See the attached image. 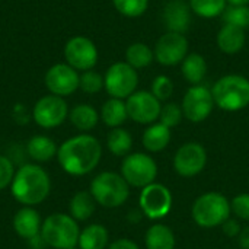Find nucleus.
<instances>
[{"label": "nucleus", "mask_w": 249, "mask_h": 249, "mask_svg": "<svg viewBox=\"0 0 249 249\" xmlns=\"http://www.w3.org/2000/svg\"><path fill=\"white\" fill-rule=\"evenodd\" d=\"M102 146L90 134H79L67 139L58 146L57 160L61 169L71 177L90 174L101 162Z\"/></svg>", "instance_id": "1"}, {"label": "nucleus", "mask_w": 249, "mask_h": 249, "mask_svg": "<svg viewBox=\"0 0 249 249\" xmlns=\"http://www.w3.org/2000/svg\"><path fill=\"white\" fill-rule=\"evenodd\" d=\"M51 191L48 172L36 163H25L16 172L10 185L13 198L26 207H35L45 201Z\"/></svg>", "instance_id": "2"}, {"label": "nucleus", "mask_w": 249, "mask_h": 249, "mask_svg": "<svg viewBox=\"0 0 249 249\" xmlns=\"http://www.w3.org/2000/svg\"><path fill=\"white\" fill-rule=\"evenodd\" d=\"M41 238L45 247L53 249H70L77 247L80 228L77 220L66 213H53L41 226Z\"/></svg>", "instance_id": "3"}, {"label": "nucleus", "mask_w": 249, "mask_h": 249, "mask_svg": "<svg viewBox=\"0 0 249 249\" xmlns=\"http://www.w3.org/2000/svg\"><path fill=\"white\" fill-rule=\"evenodd\" d=\"M214 104L229 112L241 111L249 105V80L239 74L220 77L213 86Z\"/></svg>", "instance_id": "4"}, {"label": "nucleus", "mask_w": 249, "mask_h": 249, "mask_svg": "<svg viewBox=\"0 0 249 249\" xmlns=\"http://www.w3.org/2000/svg\"><path fill=\"white\" fill-rule=\"evenodd\" d=\"M89 193L95 198L96 204L107 209H115L127 201L130 196V185L120 174L101 172L92 179Z\"/></svg>", "instance_id": "5"}, {"label": "nucleus", "mask_w": 249, "mask_h": 249, "mask_svg": "<svg viewBox=\"0 0 249 249\" xmlns=\"http://www.w3.org/2000/svg\"><path fill=\"white\" fill-rule=\"evenodd\" d=\"M231 203L220 193H206L200 196L191 209L194 222L204 229L222 226L231 216Z\"/></svg>", "instance_id": "6"}, {"label": "nucleus", "mask_w": 249, "mask_h": 249, "mask_svg": "<svg viewBox=\"0 0 249 249\" xmlns=\"http://www.w3.org/2000/svg\"><path fill=\"white\" fill-rule=\"evenodd\" d=\"M121 175L128 185L144 188L155 182L158 177V165L149 155L131 153L127 155L121 163Z\"/></svg>", "instance_id": "7"}, {"label": "nucleus", "mask_w": 249, "mask_h": 249, "mask_svg": "<svg viewBox=\"0 0 249 249\" xmlns=\"http://www.w3.org/2000/svg\"><path fill=\"white\" fill-rule=\"evenodd\" d=\"M105 90L111 95V98L124 99L134 93L139 85V76L136 69H133L128 63H115L112 64L104 77Z\"/></svg>", "instance_id": "8"}, {"label": "nucleus", "mask_w": 249, "mask_h": 249, "mask_svg": "<svg viewBox=\"0 0 249 249\" xmlns=\"http://www.w3.org/2000/svg\"><path fill=\"white\" fill-rule=\"evenodd\" d=\"M34 121L45 130L61 125L69 117V107L64 98L55 95H45L36 101L32 111Z\"/></svg>", "instance_id": "9"}, {"label": "nucleus", "mask_w": 249, "mask_h": 249, "mask_svg": "<svg viewBox=\"0 0 249 249\" xmlns=\"http://www.w3.org/2000/svg\"><path fill=\"white\" fill-rule=\"evenodd\" d=\"M139 204L146 217L158 220L169 214L172 209V194L165 185L153 182L142 190Z\"/></svg>", "instance_id": "10"}, {"label": "nucleus", "mask_w": 249, "mask_h": 249, "mask_svg": "<svg viewBox=\"0 0 249 249\" xmlns=\"http://www.w3.org/2000/svg\"><path fill=\"white\" fill-rule=\"evenodd\" d=\"M64 58L74 70L88 71L92 70L98 61V50L92 39L86 36H73L64 45Z\"/></svg>", "instance_id": "11"}, {"label": "nucleus", "mask_w": 249, "mask_h": 249, "mask_svg": "<svg viewBox=\"0 0 249 249\" xmlns=\"http://www.w3.org/2000/svg\"><path fill=\"white\" fill-rule=\"evenodd\" d=\"M44 82L51 95L64 98L79 89L80 76L67 63H57L47 70Z\"/></svg>", "instance_id": "12"}, {"label": "nucleus", "mask_w": 249, "mask_h": 249, "mask_svg": "<svg viewBox=\"0 0 249 249\" xmlns=\"http://www.w3.org/2000/svg\"><path fill=\"white\" fill-rule=\"evenodd\" d=\"M213 107L214 99L212 90L200 85L190 88L182 99V114L193 123L204 121L212 114Z\"/></svg>", "instance_id": "13"}, {"label": "nucleus", "mask_w": 249, "mask_h": 249, "mask_svg": "<svg viewBox=\"0 0 249 249\" xmlns=\"http://www.w3.org/2000/svg\"><path fill=\"white\" fill-rule=\"evenodd\" d=\"M128 118L139 124H152L159 118L162 105L160 101L152 93L146 90L134 92L127 98L125 102Z\"/></svg>", "instance_id": "14"}, {"label": "nucleus", "mask_w": 249, "mask_h": 249, "mask_svg": "<svg viewBox=\"0 0 249 249\" xmlns=\"http://www.w3.org/2000/svg\"><path fill=\"white\" fill-rule=\"evenodd\" d=\"M207 162V152L198 143H185L181 146L174 158L175 172L181 177H196L200 174Z\"/></svg>", "instance_id": "15"}, {"label": "nucleus", "mask_w": 249, "mask_h": 249, "mask_svg": "<svg viewBox=\"0 0 249 249\" xmlns=\"http://www.w3.org/2000/svg\"><path fill=\"white\" fill-rule=\"evenodd\" d=\"M155 57L163 66H175L182 61L188 54V41L184 34L166 32L163 34L155 47Z\"/></svg>", "instance_id": "16"}, {"label": "nucleus", "mask_w": 249, "mask_h": 249, "mask_svg": "<svg viewBox=\"0 0 249 249\" xmlns=\"http://www.w3.org/2000/svg\"><path fill=\"white\" fill-rule=\"evenodd\" d=\"M42 220L39 213L34 207L22 206L13 216V231L22 239L31 241L41 233Z\"/></svg>", "instance_id": "17"}, {"label": "nucleus", "mask_w": 249, "mask_h": 249, "mask_svg": "<svg viewBox=\"0 0 249 249\" xmlns=\"http://www.w3.org/2000/svg\"><path fill=\"white\" fill-rule=\"evenodd\" d=\"M163 22L169 32L184 34L190 26V7L182 0H172L163 9Z\"/></svg>", "instance_id": "18"}, {"label": "nucleus", "mask_w": 249, "mask_h": 249, "mask_svg": "<svg viewBox=\"0 0 249 249\" xmlns=\"http://www.w3.org/2000/svg\"><path fill=\"white\" fill-rule=\"evenodd\" d=\"M57 152H58V147H57L55 142L53 139H50L48 136L38 134V136L31 137L26 143L28 156L38 163L50 162L51 159H54L57 156Z\"/></svg>", "instance_id": "19"}, {"label": "nucleus", "mask_w": 249, "mask_h": 249, "mask_svg": "<svg viewBox=\"0 0 249 249\" xmlns=\"http://www.w3.org/2000/svg\"><path fill=\"white\" fill-rule=\"evenodd\" d=\"M245 31L235 25L225 23V26L217 34V45L226 54H235L241 51L245 45Z\"/></svg>", "instance_id": "20"}, {"label": "nucleus", "mask_w": 249, "mask_h": 249, "mask_svg": "<svg viewBox=\"0 0 249 249\" xmlns=\"http://www.w3.org/2000/svg\"><path fill=\"white\" fill-rule=\"evenodd\" d=\"M95 206L96 201L89 191H79L71 197L69 203L70 216L77 222H86L92 217Z\"/></svg>", "instance_id": "21"}, {"label": "nucleus", "mask_w": 249, "mask_h": 249, "mask_svg": "<svg viewBox=\"0 0 249 249\" xmlns=\"http://www.w3.org/2000/svg\"><path fill=\"white\" fill-rule=\"evenodd\" d=\"M108 231L102 225H89L80 231L77 247L80 249H105L108 245Z\"/></svg>", "instance_id": "22"}, {"label": "nucleus", "mask_w": 249, "mask_h": 249, "mask_svg": "<svg viewBox=\"0 0 249 249\" xmlns=\"http://www.w3.org/2000/svg\"><path fill=\"white\" fill-rule=\"evenodd\" d=\"M101 118H102L104 124L111 128H117V127L123 125L125 123V120L128 118L125 102L123 99H117V98L108 99L102 105Z\"/></svg>", "instance_id": "23"}, {"label": "nucleus", "mask_w": 249, "mask_h": 249, "mask_svg": "<svg viewBox=\"0 0 249 249\" xmlns=\"http://www.w3.org/2000/svg\"><path fill=\"white\" fill-rule=\"evenodd\" d=\"M143 146L149 152H160L163 150L169 142H171V128L163 125L162 123L159 124H152L143 134Z\"/></svg>", "instance_id": "24"}, {"label": "nucleus", "mask_w": 249, "mask_h": 249, "mask_svg": "<svg viewBox=\"0 0 249 249\" xmlns=\"http://www.w3.org/2000/svg\"><path fill=\"white\" fill-rule=\"evenodd\" d=\"M70 123L80 131H90L92 128L96 127L99 115L96 109L88 104H80L76 105L70 112H69Z\"/></svg>", "instance_id": "25"}, {"label": "nucleus", "mask_w": 249, "mask_h": 249, "mask_svg": "<svg viewBox=\"0 0 249 249\" xmlns=\"http://www.w3.org/2000/svg\"><path fill=\"white\" fill-rule=\"evenodd\" d=\"M146 248L147 249H174L175 235L165 225H155L146 232Z\"/></svg>", "instance_id": "26"}, {"label": "nucleus", "mask_w": 249, "mask_h": 249, "mask_svg": "<svg viewBox=\"0 0 249 249\" xmlns=\"http://www.w3.org/2000/svg\"><path fill=\"white\" fill-rule=\"evenodd\" d=\"M207 73V63L203 58V55L197 53L187 54V57L182 60V74L187 82L193 85H198Z\"/></svg>", "instance_id": "27"}, {"label": "nucleus", "mask_w": 249, "mask_h": 249, "mask_svg": "<svg viewBox=\"0 0 249 249\" xmlns=\"http://www.w3.org/2000/svg\"><path fill=\"white\" fill-rule=\"evenodd\" d=\"M107 146L114 156H127L131 150L133 139L127 130L117 127L109 131L107 137Z\"/></svg>", "instance_id": "28"}, {"label": "nucleus", "mask_w": 249, "mask_h": 249, "mask_svg": "<svg viewBox=\"0 0 249 249\" xmlns=\"http://www.w3.org/2000/svg\"><path fill=\"white\" fill-rule=\"evenodd\" d=\"M155 58V53L143 42L131 44L125 51V63H128L133 69H144Z\"/></svg>", "instance_id": "29"}, {"label": "nucleus", "mask_w": 249, "mask_h": 249, "mask_svg": "<svg viewBox=\"0 0 249 249\" xmlns=\"http://www.w3.org/2000/svg\"><path fill=\"white\" fill-rule=\"evenodd\" d=\"M228 0H190L194 13L203 18H214L225 12Z\"/></svg>", "instance_id": "30"}, {"label": "nucleus", "mask_w": 249, "mask_h": 249, "mask_svg": "<svg viewBox=\"0 0 249 249\" xmlns=\"http://www.w3.org/2000/svg\"><path fill=\"white\" fill-rule=\"evenodd\" d=\"M223 20L228 25H235L242 29L249 26V6H228L225 9Z\"/></svg>", "instance_id": "31"}, {"label": "nucleus", "mask_w": 249, "mask_h": 249, "mask_svg": "<svg viewBox=\"0 0 249 249\" xmlns=\"http://www.w3.org/2000/svg\"><path fill=\"white\" fill-rule=\"evenodd\" d=\"M115 9L127 16V18H137L147 10L149 0H112Z\"/></svg>", "instance_id": "32"}, {"label": "nucleus", "mask_w": 249, "mask_h": 249, "mask_svg": "<svg viewBox=\"0 0 249 249\" xmlns=\"http://www.w3.org/2000/svg\"><path fill=\"white\" fill-rule=\"evenodd\" d=\"M79 88L85 92V93H98L101 92L104 88H105V83H104V77L93 71V70H88V71H83V74L80 76V83H79Z\"/></svg>", "instance_id": "33"}, {"label": "nucleus", "mask_w": 249, "mask_h": 249, "mask_svg": "<svg viewBox=\"0 0 249 249\" xmlns=\"http://www.w3.org/2000/svg\"><path fill=\"white\" fill-rule=\"evenodd\" d=\"M159 118H160V123L166 125L168 128L177 127L182 118V108H179L177 104H166L162 107Z\"/></svg>", "instance_id": "34"}, {"label": "nucleus", "mask_w": 249, "mask_h": 249, "mask_svg": "<svg viewBox=\"0 0 249 249\" xmlns=\"http://www.w3.org/2000/svg\"><path fill=\"white\" fill-rule=\"evenodd\" d=\"M152 93L159 101H166L174 93V83H172V80L168 76H163V74L155 77V80L152 83Z\"/></svg>", "instance_id": "35"}, {"label": "nucleus", "mask_w": 249, "mask_h": 249, "mask_svg": "<svg viewBox=\"0 0 249 249\" xmlns=\"http://www.w3.org/2000/svg\"><path fill=\"white\" fill-rule=\"evenodd\" d=\"M15 172L16 171H15L13 162L7 156H0V191L12 185Z\"/></svg>", "instance_id": "36"}, {"label": "nucleus", "mask_w": 249, "mask_h": 249, "mask_svg": "<svg viewBox=\"0 0 249 249\" xmlns=\"http://www.w3.org/2000/svg\"><path fill=\"white\" fill-rule=\"evenodd\" d=\"M231 210L242 220H249V194H239L231 201Z\"/></svg>", "instance_id": "37"}, {"label": "nucleus", "mask_w": 249, "mask_h": 249, "mask_svg": "<svg viewBox=\"0 0 249 249\" xmlns=\"http://www.w3.org/2000/svg\"><path fill=\"white\" fill-rule=\"evenodd\" d=\"M222 231H223V233L226 235V236H229V238H235V236H239V233H241V225L236 222V220H233V219H228L223 225H222Z\"/></svg>", "instance_id": "38"}, {"label": "nucleus", "mask_w": 249, "mask_h": 249, "mask_svg": "<svg viewBox=\"0 0 249 249\" xmlns=\"http://www.w3.org/2000/svg\"><path fill=\"white\" fill-rule=\"evenodd\" d=\"M108 249H140L137 247L136 242L127 239V238H120L117 241H114L112 244H109Z\"/></svg>", "instance_id": "39"}, {"label": "nucleus", "mask_w": 249, "mask_h": 249, "mask_svg": "<svg viewBox=\"0 0 249 249\" xmlns=\"http://www.w3.org/2000/svg\"><path fill=\"white\" fill-rule=\"evenodd\" d=\"M238 239H239V247H241V249H249V226L244 228L241 231Z\"/></svg>", "instance_id": "40"}, {"label": "nucleus", "mask_w": 249, "mask_h": 249, "mask_svg": "<svg viewBox=\"0 0 249 249\" xmlns=\"http://www.w3.org/2000/svg\"><path fill=\"white\" fill-rule=\"evenodd\" d=\"M143 212L142 210H131L128 213V222H133V223H139L143 217Z\"/></svg>", "instance_id": "41"}, {"label": "nucleus", "mask_w": 249, "mask_h": 249, "mask_svg": "<svg viewBox=\"0 0 249 249\" xmlns=\"http://www.w3.org/2000/svg\"><path fill=\"white\" fill-rule=\"evenodd\" d=\"M232 6H248L249 0H228Z\"/></svg>", "instance_id": "42"}, {"label": "nucleus", "mask_w": 249, "mask_h": 249, "mask_svg": "<svg viewBox=\"0 0 249 249\" xmlns=\"http://www.w3.org/2000/svg\"><path fill=\"white\" fill-rule=\"evenodd\" d=\"M70 249H80L79 247H74V248H70Z\"/></svg>", "instance_id": "43"}]
</instances>
